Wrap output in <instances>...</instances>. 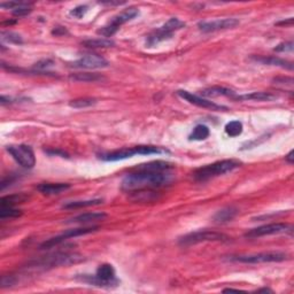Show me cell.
<instances>
[{
	"label": "cell",
	"instance_id": "52a82bcc",
	"mask_svg": "<svg viewBox=\"0 0 294 294\" xmlns=\"http://www.w3.org/2000/svg\"><path fill=\"white\" fill-rule=\"evenodd\" d=\"M138 15H139V11L136 7H129L124 9L120 14L113 16L111 21L105 26L99 29L98 35H101L102 37H112V36L116 34L122 25L131 21V20H134L135 18H137Z\"/></svg>",
	"mask_w": 294,
	"mask_h": 294
},
{
	"label": "cell",
	"instance_id": "ffe728a7",
	"mask_svg": "<svg viewBox=\"0 0 294 294\" xmlns=\"http://www.w3.org/2000/svg\"><path fill=\"white\" fill-rule=\"evenodd\" d=\"M238 214V209L234 207H226L223 209H221L217 211V213L214 215L213 220L214 222L220 223V224H224L227 222H231L234 217L237 216Z\"/></svg>",
	"mask_w": 294,
	"mask_h": 294
},
{
	"label": "cell",
	"instance_id": "cb8c5ba5",
	"mask_svg": "<svg viewBox=\"0 0 294 294\" xmlns=\"http://www.w3.org/2000/svg\"><path fill=\"white\" fill-rule=\"evenodd\" d=\"M70 78L76 82H99L104 79V77L97 72H78V74L71 75Z\"/></svg>",
	"mask_w": 294,
	"mask_h": 294
},
{
	"label": "cell",
	"instance_id": "8992f818",
	"mask_svg": "<svg viewBox=\"0 0 294 294\" xmlns=\"http://www.w3.org/2000/svg\"><path fill=\"white\" fill-rule=\"evenodd\" d=\"M184 26H185V23L183 21H181L180 19L171 18L170 20H168V21L164 23L160 29H158V30H155L153 34L148 36L146 41L147 47H153V46L160 44V43L168 41V39L173 37L174 32H176L177 30H181V29L184 28Z\"/></svg>",
	"mask_w": 294,
	"mask_h": 294
},
{
	"label": "cell",
	"instance_id": "30bf717a",
	"mask_svg": "<svg viewBox=\"0 0 294 294\" xmlns=\"http://www.w3.org/2000/svg\"><path fill=\"white\" fill-rule=\"evenodd\" d=\"M231 261L240 263H269V262H282L287 260V255L282 252H263L259 254H250V255H238L231 256Z\"/></svg>",
	"mask_w": 294,
	"mask_h": 294
},
{
	"label": "cell",
	"instance_id": "f1b7e54d",
	"mask_svg": "<svg viewBox=\"0 0 294 294\" xmlns=\"http://www.w3.org/2000/svg\"><path fill=\"white\" fill-rule=\"evenodd\" d=\"M22 215V210L16 209L14 207H1L0 209V217L4 219H14Z\"/></svg>",
	"mask_w": 294,
	"mask_h": 294
},
{
	"label": "cell",
	"instance_id": "836d02e7",
	"mask_svg": "<svg viewBox=\"0 0 294 294\" xmlns=\"http://www.w3.org/2000/svg\"><path fill=\"white\" fill-rule=\"evenodd\" d=\"M18 283V278L13 275H8V276H4L1 278V287H11L13 285Z\"/></svg>",
	"mask_w": 294,
	"mask_h": 294
},
{
	"label": "cell",
	"instance_id": "d590c367",
	"mask_svg": "<svg viewBox=\"0 0 294 294\" xmlns=\"http://www.w3.org/2000/svg\"><path fill=\"white\" fill-rule=\"evenodd\" d=\"M47 153H48V154H51V155H60L61 158H69V157H68V154H66L65 152H61V151H55V150H53V151H47Z\"/></svg>",
	"mask_w": 294,
	"mask_h": 294
},
{
	"label": "cell",
	"instance_id": "d6a6232c",
	"mask_svg": "<svg viewBox=\"0 0 294 294\" xmlns=\"http://www.w3.org/2000/svg\"><path fill=\"white\" fill-rule=\"evenodd\" d=\"M54 65V61L51 60V59H44V60L38 61L37 64L35 65V69H37L39 72H44L45 70H47L49 67Z\"/></svg>",
	"mask_w": 294,
	"mask_h": 294
},
{
	"label": "cell",
	"instance_id": "8d00e7d4",
	"mask_svg": "<svg viewBox=\"0 0 294 294\" xmlns=\"http://www.w3.org/2000/svg\"><path fill=\"white\" fill-rule=\"evenodd\" d=\"M293 154H294V152L293 151H291L289 154L286 155L285 157V160L287 161V162H289L290 164H292L293 162H294V157H293Z\"/></svg>",
	"mask_w": 294,
	"mask_h": 294
},
{
	"label": "cell",
	"instance_id": "f546056e",
	"mask_svg": "<svg viewBox=\"0 0 294 294\" xmlns=\"http://www.w3.org/2000/svg\"><path fill=\"white\" fill-rule=\"evenodd\" d=\"M1 39L7 43H11V44L21 45L23 43V39L21 36H20L19 34H15V32H12V31H2Z\"/></svg>",
	"mask_w": 294,
	"mask_h": 294
},
{
	"label": "cell",
	"instance_id": "4316f807",
	"mask_svg": "<svg viewBox=\"0 0 294 294\" xmlns=\"http://www.w3.org/2000/svg\"><path fill=\"white\" fill-rule=\"evenodd\" d=\"M95 104H97V100L94 98H79L71 100L69 102V106L72 108H76V110H82V108L91 107V106Z\"/></svg>",
	"mask_w": 294,
	"mask_h": 294
},
{
	"label": "cell",
	"instance_id": "5bb4252c",
	"mask_svg": "<svg viewBox=\"0 0 294 294\" xmlns=\"http://www.w3.org/2000/svg\"><path fill=\"white\" fill-rule=\"evenodd\" d=\"M177 94L180 95L181 99H184L185 101H187L191 105L198 106V107L201 108H207V110H211V111H226L227 108L224 107V106L217 105L215 102L207 100V99L201 98L199 95L191 93L189 91H184V90H180L177 91Z\"/></svg>",
	"mask_w": 294,
	"mask_h": 294
},
{
	"label": "cell",
	"instance_id": "7402d4cb",
	"mask_svg": "<svg viewBox=\"0 0 294 294\" xmlns=\"http://www.w3.org/2000/svg\"><path fill=\"white\" fill-rule=\"evenodd\" d=\"M102 199H91V200H77V201H69L62 204L64 209H78V208H85L91 206H97V204H102Z\"/></svg>",
	"mask_w": 294,
	"mask_h": 294
},
{
	"label": "cell",
	"instance_id": "ab89813d",
	"mask_svg": "<svg viewBox=\"0 0 294 294\" xmlns=\"http://www.w3.org/2000/svg\"><path fill=\"white\" fill-rule=\"evenodd\" d=\"M257 292H264V293L269 292V293H271V292H272V291H271V290H269V289H261V290H259V291H257Z\"/></svg>",
	"mask_w": 294,
	"mask_h": 294
},
{
	"label": "cell",
	"instance_id": "4fadbf2b",
	"mask_svg": "<svg viewBox=\"0 0 294 294\" xmlns=\"http://www.w3.org/2000/svg\"><path fill=\"white\" fill-rule=\"evenodd\" d=\"M239 20L234 18L227 19H217L213 21H204L198 23V28L203 32H215L220 30H226V29H232L239 24Z\"/></svg>",
	"mask_w": 294,
	"mask_h": 294
},
{
	"label": "cell",
	"instance_id": "2e32d148",
	"mask_svg": "<svg viewBox=\"0 0 294 294\" xmlns=\"http://www.w3.org/2000/svg\"><path fill=\"white\" fill-rule=\"evenodd\" d=\"M255 62H259L261 65L266 66H273V67H280L283 69H289V70H293V64L290 61L284 60L282 58L278 57H266V55H261V57H254L250 58Z\"/></svg>",
	"mask_w": 294,
	"mask_h": 294
},
{
	"label": "cell",
	"instance_id": "1f68e13d",
	"mask_svg": "<svg viewBox=\"0 0 294 294\" xmlns=\"http://www.w3.org/2000/svg\"><path fill=\"white\" fill-rule=\"evenodd\" d=\"M88 11H89V7L87 5H79V6H77V7L72 8L69 14H70L71 16H74V18H76V19H82L85 14H87Z\"/></svg>",
	"mask_w": 294,
	"mask_h": 294
},
{
	"label": "cell",
	"instance_id": "7a4b0ae2",
	"mask_svg": "<svg viewBox=\"0 0 294 294\" xmlns=\"http://www.w3.org/2000/svg\"><path fill=\"white\" fill-rule=\"evenodd\" d=\"M240 166H242V162L238 160H233V158L217 161V162L207 164V166L197 169L193 173V178L197 181H206L211 180V178H215L227 173H231V171L237 169V168H239Z\"/></svg>",
	"mask_w": 294,
	"mask_h": 294
},
{
	"label": "cell",
	"instance_id": "f35d334b",
	"mask_svg": "<svg viewBox=\"0 0 294 294\" xmlns=\"http://www.w3.org/2000/svg\"><path fill=\"white\" fill-rule=\"evenodd\" d=\"M223 292H242V291L236 290V289H226V290H223Z\"/></svg>",
	"mask_w": 294,
	"mask_h": 294
},
{
	"label": "cell",
	"instance_id": "5b68a950",
	"mask_svg": "<svg viewBox=\"0 0 294 294\" xmlns=\"http://www.w3.org/2000/svg\"><path fill=\"white\" fill-rule=\"evenodd\" d=\"M169 151L162 147L157 146H136L132 148H122L118 151L108 152L99 155V158L106 162H115V161L125 160V158L136 157V155H153V154H167Z\"/></svg>",
	"mask_w": 294,
	"mask_h": 294
},
{
	"label": "cell",
	"instance_id": "e0dca14e",
	"mask_svg": "<svg viewBox=\"0 0 294 294\" xmlns=\"http://www.w3.org/2000/svg\"><path fill=\"white\" fill-rule=\"evenodd\" d=\"M70 189V185L67 183H42L37 186L39 192L45 196H57Z\"/></svg>",
	"mask_w": 294,
	"mask_h": 294
},
{
	"label": "cell",
	"instance_id": "e575fe53",
	"mask_svg": "<svg viewBox=\"0 0 294 294\" xmlns=\"http://www.w3.org/2000/svg\"><path fill=\"white\" fill-rule=\"evenodd\" d=\"M293 49V42H286V43H282V44L277 45L275 47L276 52H290Z\"/></svg>",
	"mask_w": 294,
	"mask_h": 294
},
{
	"label": "cell",
	"instance_id": "3957f363",
	"mask_svg": "<svg viewBox=\"0 0 294 294\" xmlns=\"http://www.w3.org/2000/svg\"><path fill=\"white\" fill-rule=\"evenodd\" d=\"M77 279L89 285L102 287V289H114L120 284V280L116 278L114 267L108 263L101 264L97 269L95 275H82L77 277Z\"/></svg>",
	"mask_w": 294,
	"mask_h": 294
},
{
	"label": "cell",
	"instance_id": "4dcf8cb0",
	"mask_svg": "<svg viewBox=\"0 0 294 294\" xmlns=\"http://www.w3.org/2000/svg\"><path fill=\"white\" fill-rule=\"evenodd\" d=\"M31 12H32L31 4H29V2H23V4L21 6H19L18 8L13 9L12 14L14 16H25L30 14Z\"/></svg>",
	"mask_w": 294,
	"mask_h": 294
},
{
	"label": "cell",
	"instance_id": "9a60e30c",
	"mask_svg": "<svg viewBox=\"0 0 294 294\" xmlns=\"http://www.w3.org/2000/svg\"><path fill=\"white\" fill-rule=\"evenodd\" d=\"M108 61L98 54H87L79 58L70 65L72 68L77 69H100L108 67Z\"/></svg>",
	"mask_w": 294,
	"mask_h": 294
},
{
	"label": "cell",
	"instance_id": "8fae6325",
	"mask_svg": "<svg viewBox=\"0 0 294 294\" xmlns=\"http://www.w3.org/2000/svg\"><path fill=\"white\" fill-rule=\"evenodd\" d=\"M99 227L98 226H88V227H77V229H70L67 230L66 232L59 234L57 237L49 238V239L45 240L44 243L41 245V249H52V247L59 245V244L64 243L65 240L69 239V238H75V237H79V236H85V234L95 232L98 231Z\"/></svg>",
	"mask_w": 294,
	"mask_h": 294
},
{
	"label": "cell",
	"instance_id": "83f0119b",
	"mask_svg": "<svg viewBox=\"0 0 294 294\" xmlns=\"http://www.w3.org/2000/svg\"><path fill=\"white\" fill-rule=\"evenodd\" d=\"M226 132L227 136L237 137L242 135L243 123L240 121H231L226 125Z\"/></svg>",
	"mask_w": 294,
	"mask_h": 294
},
{
	"label": "cell",
	"instance_id": "d4e9b609",
	"mask_svg": "<svg viewBox=\"0 0 294 294\" xmlns=\"http://www.w3.org/2000/svg\"><path fill=\"white\" fill-rule=\"evenodd\" d=\"M209 134H210L209 128L204 124H199L193 129L192 132H191L190 140H197V141L204 140L206 138H208V136H209Z\"/></svg>",
	"mask_w": 294,
	"mask_h": 294
},
{
	"label": "cell",
	"instance_id": "6da1fadb",
	"mask_svg": "<svg viewBox=\"0 0 294 294\" xmlns=\"http://www.w3.org/2000/svg\"><path fill=\"white\" fill-rule=\"evenodd\" d=\"M173 166L164 161H153L140 164L122 181L121 187L125 192H138L163 187L173 183Z\"/></svg>",
	"mask_w": 294,
	"mask_h": 294
},
{
	"label": "cell",
	"instance_id": "74e56055",
	"mask_svg": "<svg viewBox=\"0 0 294 294\" xmlns=\"http://www.w3.org/2000/svg\"><path fill=\"white\" fill-rule=\"evenodd\" d=\"M292 23H293V19H292V18H290L289 20H287V21L278 22V23H276V24H277V25H292Z\"/></svg>",
	"mask_w": 294,
	"mask_h": 294
},
{
	"label": "cell",
	"instance_id": "ba28073f",
	"mask_svg": "<svg viewBox=\"0 0 294 294\" xmlns=\"http://www.w3.org/2000/svg\"><path fill=\"white\" fill-rule=\"evenodd\" d=\"M230 238L224 233L216 232V231H208V230H200L194 231V232L187 233L185 236L180 238V245L181 246H191L197 245L200 243L206 242H226Z\"/></svg>",
	"mask_w": 294,
	"mask_h": 294
},
{
	"label": "cell",
	"instance_id": "7c38bea8",
	"mask_svg": "<svg viewBox=\"0 0 294 294\" xmlns=\"http://www.w3.org/2000/svg\"><path fill=\"white\" fill-rule=\"evenodd\" d=\"M293 227L291 224L287 223H271V224H266V226H257L255 229H252L247 231L245 233L246 238H260L264 236H271V234H279V233H286L292 232Z\"/></svg>",
	"mask_w": 294,
	"mask_h": 294
},
{
	"label": "cell",
	"instance_id": "603a6c76",
	"mask_svg": "<svg viewBox=\"0 0 294 294\" xmlns=\"http://www.w3.org/2000/svg\"><path fill=\"white\" fill-rule=\"evenodd\" d=\"M82 44L88 48H107V47H113L115 43L107 38H97V39H87V41H84Z\"/></svg>",
	"mask_w": 294,
	"mask_h": 294
},
{
	"label": "cell",
	"instance_id": "ac0fdd59",
	"mask_svg": "<svg viewBox=\"0 0 294 294\" xmlns=\"http://www.w3.org/2000/svg\"><path fill=\"white\" fill-rule=\"evenodd\" d=\"M278 98L271 92H252V93L234 95L233 99L237 101H272Z\"/></svg>",
	"mask_w": 294,
	"mask_h": 294
},
{
	"label": "cell",
	"instance_id": "9c48e42d",
	"mask_svg": "<svg viewBox=\"0 0 294 294\" xmlns=\"http://www.w3.org/2000/svg\"><path fill=\"white\" fill-rule=\"evenodd\" d=\"M7 152L20 166L25 169H31L36 164V157L34 150L28 145H11L7 146Z\"/></svg>",
	"mask_w": 294,
	"mask_h": 294
},
{
	"label": "cell",
	"instance_id": "d6986e66",
	"mask_svg": "<svg viewBox=\"0 0 294 294\" xmlns=\"http://www.w3.org/2000/svg\"><path fill=\"white\" fill-rule=\"evenodd\" d=\"M107 215L105 213H99V211H92V213H84L81 215L72 217L68 221V223H78V224H88L94 223L99 221H104Z\"/></svg>",
	"mask_w": 294,
	"mask_h": 294
},
{
	"label": "cell",
	"instance_id": "277c9868",
	"mask_svg": "<svg viewBox=\"0 0 294 294\" xmlns=\"http://www.w3.org/2000/svg\"><path fill=\"white\" fill-rule=\"evenodd\" d=\"M84 261L83 255L78 253H68V252H58L49 254L47 256L42 257L41 260L34 261L30 263V268L35 269H51L57 267H66L70 264H76Z\"/></svg>",
	"mask_w": 294,
	"mask_h": 294
},
{
	"label": "cell",
	"instance_id": "44dd1931",
	"mask_svg": "<svg viewBox=\"0 0 294 294\" xmlns=\"http://www.w3.org/2000/svg\"><path fill=\"white\" fill-rule=\"evenodd\" d=\"M201 95L207 98H216V97H230L232 98L236 93L232 90L226 88H222V87H213L209 89H204V90L201 91Z\"/></svg>",
	"mask_w": 294,
	"mask_h": 294
},
{
	"label": "cell",
	"instance_id": "484cf974",
	"mask_svg": "<svg viewBox=\"0 0 294 294\" xmlns=\"http://www.w3.org/2000/svg\"><path fill=\"white\" fill-rule=\"evenodd\" d=\"M26 199L24 194H12L1 198V207H14L15 204H21Z\"/></svg>",
	"mask_w": 294,
	"mask_h": 294
}]
</instances>
